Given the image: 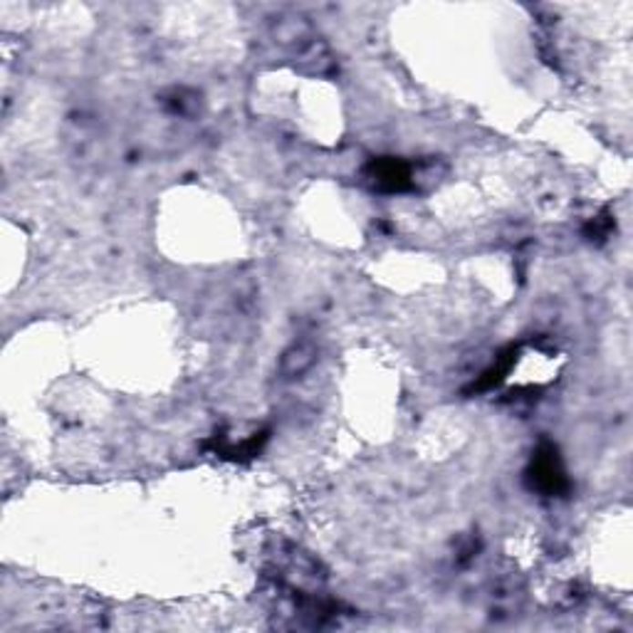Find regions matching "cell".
<instances>
[{
    "label": "cell",
    "instance_id": "obj_1",
    "mask_svg": "<svg viewBox=\"0 0 633 633\" xmlns=\"http://www.w3.org/2000/svg\"><path fill=\"white\" fill-rule=\"evenodd\" d=\"M527 480H530V488L542 493V495H565L569 490V478H566L556 445L547 443V441L539 445L532 455L530 468H527Z\"/></svg>",
    "mask_w": 633,
    "mask_h": 633
},
{
    "label": "cell",
    "instance_id": "obj_2",
    "mask_svg": "<svg viewBox=\"0 0 633 633\" xmlns=\"http://www.w3.org/2000/svg\"><path fill=\"white\" fill-rule=\"evenodd\" d=\"M367 179L371 186L384 193H403L413 189V171L411 166L396 156H381L368 161Z\"/></svg>",
    "mask_w": 633,
    "mask_h": 633
},
{
    "label": "cell",
    "instance_id": "obj_3",
    "mask_svg": "<svg viewBox=\"0 0 633 633\" xmlns=\"http://www.w3.org/2000/svg\"><path fill=\"white\" fill-rule=\"evenodd\" d=\"M315 361H316L315 344H309V342L292 344L290 349L283 354V359H280V377L300 379L302 374H307L309 368L315 367Z\"/></svg>",
    "mask_w": 633,
    "mask_h": 633
},
{
    "label": "cell",
    "instance_id": "obj_4",
    "mask_svg": "<svg viewBox=\"0 0 633 633\" xmlns=\"http://www.w3.org/2000/svg\"><path fill=\"white\" fill-rule=\"evenodd\" d=\"M514 361H517V347H507V349L497 357L495 364L480 374L478 381L471 386V391H478L480 394V391H490V389H495L497 384H503V379L510 374Z\"/></svg>",
    "mask_w": 633,
    "mask_h": 633
},
{
    "label": "cell",
    "instance_id": "obj_5",
    "mask_svg": "<svg viewBox=\"0 0 633 633\" xmlns=\"http://www.w3.org/2000/svg\"><path fill=\"white\" fill-rule=\"evenodd\" d=\"M617 228V221H614V215L608 213V211H604L601 215H597L594 221L586 223V228H584V235L589 240H607L608 235H611V231Z\"/></svg>",
    "mask_w": 633,
    "mask_h": 633
}]
</instances>
